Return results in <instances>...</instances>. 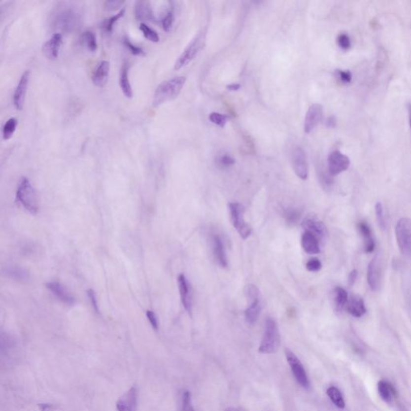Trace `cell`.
<instances>
[{"label":"cell","instance_id":"26","mask_svg":"<svg viewBox=\"0 0 411 411\" xmlns=\"http://www.w3.org/2000/svg\"><path fill=\"white\" fill-rule=\"evenodd\" d=\"M119 83L121 91L123 92L124 95L126 96L127 98H132V86H131L130 78H129V64L126 63V62H125L122 65V67H121Z\"/></svg>","mask_w":411,"mask_h":411},{"label":"cell","instance_id":"28","mask_svg":"<svg viewBox=\"0 0 411 411\" xmlns=\"http://www.w3.org/2000/svg\"><path fill=\"white\" fill-rule=\"evenodd\" d=\"M80 43L90 52H95L98 49L97 37L93 31H85L80 36Z\"/></svg>","mask_w":411,"mask_h":411},{"label":"cell","instance_id":"42","mask_svg":"<svg viewBox=\"0 0 411 411\" xmlns=\"http://www.w3.org/2000/svg\"><path fill=\"white\" fill-rule=\"evenodd\" d=\"M375 211H376L377 219L378 221L380 227L384 228L385 227V219H384V210L381 203H377L375 206Z\"/></svg>","mask_w":411,"mask_h":411},{"label":"cell","instance_id":"12","mask_svg":"<svg viewBox=\"0 0 411 411\" xmlns=\"http://www.w3.org/2000/svg\"><path fill=\"white\" fill-rule=\"evenodd\" d=\"M367 280L373 291L378 290L381 280V260L378 255H375L369 264Z\"/></svg>","mask_w":411,"mask_h":411},{"label":"cell","instance_id":"14","mask_svg":"<svg viewBox=\"0 0 411 411\" xmlns=\"http://www.w3.org/2000/svg\"><path fill=\"white\" fill-rule=\"evenodd\" d=\"M138 403L137 388L134 385L120 398L117 403V411H137Z\"/></svg>","mask_w":411,"mask_h":411},{"label":"cell","instance_id":"22","mask_svg":"<svg viewBox=\"0 0 411 411\" xmlns=\"http://www.w3.org/2000/svg\"><path fill=\"white\" fill-rule=\"evenodd\" d=\"M345 308L348 313L357 318L362 317L366 312L364 301L359 296H352L350 298H348Z\"/></svg>","mask_w":411,"mask_h":411},{"label":"cell","instance_id":"45","mask_svg":"<svg viewBox=\"0 0 411 411\" xmlns=\"http://www.w3.org/2000/svg\"><path fill=\"white\" fill-rule=\"evenodd\" d=\"M124 3H125L124 1H106L104 2V8L108 11H113V10L119 8Z\"/></svg>","mask_w":411,"mask_h":411},{"label":"cell","instance_id":"41","mask_svg":"<svg viewBox=\"0 0 411 411\" xmlns=\"http://www.w3.org/2000/svg\"><path fill=\"white\" fill-rule=\"evenodd\" d=\"M321 268H322V264L317 258H312L311 260H308L306 264V269L308 271L312 272V273L318 272L321 269Z\"/></svg>","mask_w":411,"mask_h":411},{"label":"cell","instance_id":"1","mask_svg":"<svg viewBox=\"0 0 411 411\" xmlns=\"http://www.w3.org/2000/svg\"><path fill=\"white\" fill-rule=\"evenodd\" d=\"M185 76H175L158 85L154 94L153 105L158 107L166 102L175 99L186 83Z\"/></svg>","mask_w":411,"mask_h":411},{"label":"cell","instance_id":"11","mask_svg":"<svg viewBox=\"0 0 411 411\" xmlns=\"http://www.w3.org/2000/svg\"><path fill=\"white\" fill-rule=\"evenodd\" d=\"M292 167L297 177L306 180L308 176V166L304 149L301 147L295 148L292 151Z\"/></svg>","mask_w":411,"mask_h":411},{"label":"cell","instance_id":"29","mask_svg":"<svg viewBox=\"0 0 411 411\" xmlns=\"http://www.w3.org/2000/svg\"><path fill=\"white\" fill-rule=\"evenodd\" d=\"M348 293L346 291L344 290V288H335L334 290V303H335L336 308L338 311H342L344 308L346 307L347 302H348Z\"/></svg>","mask_w":411,"mask_h":411},{"label":"cell","instance_id":"44","mask_svg":"<svg viewBox=\"0 0 411 411\" xmlns=\"http://www.w3.org/2000/svg\"><path fill=\"white\" fill-rule=\"evenodd\" d=\"M236 163L234 158L230 156L228 154H224L223 156H221L219 159V163L220 166L223 167H229L232 165H234Z\"/></svg>","mask_w":411,"mask_h":411},{"label":"cell","instance_id":"34","mask_svg":"<svg viewBox=\"0 0 411 411\" xmlns=\"http://www.w3.org/2000/svg\"><path fill=\"white\" fill-rule=\"evenodd\" d=\"M284 215L288 224L294 225L301 219V212L297 208H288L284 210Z\"/></svg>","mask_w":411,"mask_h":411},{"label":"cell","instance_id":"48","mask_svg":"<svg viewBox=\"0 0 411 411\" xmlns=\"http://www.w3.org/2000/svg\"><path fill=\"white\" fill-rule=\"evenodd\" d=\"M9 273L11 274L12 276L16 277V278H20V279H23V278L26 276L25 272L22 270V269H11L9 270Z\"/></svg>","mask_w":411,"mask_h":411},{"label":"cell","instance_id":"53","mask_svg":"<svg viewBox=\"0 0 411 411\" xmlns=\"http://www.w3.org/2000/svg\"><path fill=\"white\" fill-rule=\"evenodd\" d=\"M408 113H409V123L411 130V104H410L409 106H408Z\"/></svg>","mask_w":411,"mask_h":411},{"label":"cell","instance_id":"8","mask_svg":"<svg viewBox=\"0 0 411 411\" xmlns=\"http://www.w3.org/2000/svg\"><path fill=\"white\" fill-rule=\"evenodd\" d=\"M285 355L288 365L290 366L292 375L294 376L296 381H297L299 385H301V387H303L305 390H308L310 387L309 378H308L306 370L304 368V366L301 363V361L295 355V353L289 350L288 348L285 349Z\"/></svg>","mask_w":411,"mask_h":411},{"label":"cell","instance_id":"52","mask_svg":"<svg viewBox=\"0 0 411 411\" xmlns=\"http://www.w3.org/2000/svg\"><path fill=\"white\" fill-rule=\"evenodd\" d=\"M39 407L42 411H50L52 409V406L48 404H41Z\"/></svg>","mask_w":411,"mask_h":411},{"label":"cell","instance_id":"38","mask_svg":"<svg viewBox=\"0 0 411 411\" xmlns=\"http://www.w3.org/2000/svg\"><path fill=\"white\" fill-rule=\"evenodd\" d=\"M337 42H338V46L344 51L349 49L352 44L350 37L346 33H341L340 35L338 36Z\"/></svg>","mask_w":411,"mask_h":411},{"label":"cell","instance_id":"47","mask_svg":"<svg viewBox=\"0 0 411 411\" xmlns=\"http://www.w3.org/2000/svg\"><path fill=\"white\" fill-rule=\"evenodd\" d=\"M146 316H147L148 320H149V323H150V325H152V327H153L154 329L158 330V319H157V316L156 315H155V313H154V312L150 311V310H149V311L146 312Z\"/></svg>","mask_w":411,"mask_h":411},{"label":"cell","instance_id":"17","mask_svg":"<svg viewBox=\"0 0 411 411\" xmlns=\"http://www.w3.org/2000/svg\"><path fill=\"white\" fill-rule=\"evenodd\" d=\"M110 71V64L107 61H102L96 66L92 75V81L96 86L103 88L106 85Z\"/></svg>","mask_w":411,"mask_h":411},{"label":"cell","instance_id":"46","mask_svg":"<svg viewBox=\"0 0 411 411\" xmlns=\"http://www.w3.org/2000/svg\"><path fill=\"white\" fill-rule=\"evenodd\" d=\"M87 293H88V296H89V300L91 301L93 308L95 309L96 312H99V307H98V300H97V296H96L95 292L93 289H89L87 292Z\"/></svg>","mask_w":411,"mask_h":411},{"label":"cell","instance_id":"51","mask_svg":"<svg viewBox=\"0 0 411 411\" xmlns=\"http://www.w3.org/2000/svg\"><path fill=\"white\" fill-rule=\"evenodd\" d=\"M227 89L229 91H237L240 89V85L239 84H231V85H227Z\"/></svg>","mask_w":411,"mask_h":411},{"label":"cell","instance_id":"27","mask_svg":"<svg viewBox=\"0 0 411 411\" xmlns=\"http://www.w3.org/2000/svg\"><path fill=\"white\" fill-rule=\"evenodd\" d=\"M378 394L384 402L391 403L396 397V390L390 382L386 381H380L377 384Z\"/></svg>","mask_w":411,"mask_h":411},{"label":"cell","instance_id":"19","mask_svg":"<svg viewBox=\"0 0 411 411\" xmlns=\"http://www.w3.org/2000/svg\"><path fill=\"white\" fill-rule=\"evenodd\" d=\"M135 17L139 21H156L150 2L138 1L135 5Z\"/></svg>","mask_w":411,"mask_h":411},{"label":"cell","instance_id":"3","mask_svg":"<svg viewBox=\"0 0 411 411\" xmlns=\"http://www.w3.org/2000/svg\"><path fill=\"white\" fill-rule=\"evenodd\" d=\"M16 199L24 208L32 214L38 211V199L35 190L27 177H23L16 191Z\"/></svg>","mask_w":411,"mask_h":411},{"label":"cell","instance_id":"5","mask_svg":"<svg viewBox=\"0 0 411 411\" xmlns=\"http://www.w3.org/2000/svg\"><path fill=\"white\" fill-rule=\"evenodd\" d=\"M228 210L232 225L242 240H247L251 236L252 229L251 226L245 221L244 206L239 203H231L228 205Z\"/></svg>","mask_w":411,"mask_h":411},{"label":"cell","instance_id":"30","mask_svg":"<svg viewBox=\"0 0 411 411\" xmlns=\"http://www.w3.org/2000/svg\"><path fill=\"white\" fill-rule=\"evenodd\" d=\"M125 13H126V9L122 8L120 10L118 13L113 15L112 17L105 19L104 21L102 22V30L104 31V33H108V34L112 33V32H113V27H114V24H116V23H117V22L121 18L123 17Z\"/></svg>","mask_w":411,"mask_h":411},{"label":"cell","instance_id":"24","mask_svg":"<svg viewBox=\"0 0 411 411\" xmlns=\"http://www.w3.org/2000/svg\"><path fill=\"white\" fill-rule=\"evenodd\" d=\"M250 305L247 309L245 310L244 315L246 321L249 325H253L257 322L261 312V305L260 299H255L253 301H249Z\"/></svg>","mask_w":411,"mask_h":411},{"label":"cell","instance_id":"7","mask_svg":"<svg viewBox=\"0 0 411 411\" xmlns=\"http://www.w3.org/2000/svg\"><path fill=\"white\" fill-rule=\"evenodd\" d=\"M206 33L202 31L195 35V38L189 43L186 49L183 51L181 56L178 57L174 65V69L179 70L185 67L195 59L199 51L204 47L205 43Z\"/></svg>","mask_w":411,"mask_h":411},{"label":"cell","instance_id":"2","mask_svg":"<svg viewBox=\"0 0 411 411\" xmlns=\"http://www.w3.org/2000/svg\"><path fill=\"white\" fill-rule=\"evenodd\" d=\"M280 344L278 325L275 320L269 317L265 321L264 336L259 347V352L263 354L275 353Z\"/></svg>","mask_w":411,"mask_h":411},{"label":"cell","instance_id":"20","mask_svg":"<svg viewBox=\"0 0 411 411\" xmlns=\"http://www.w3.org/2000/svg\"><path fill=\"white\" fill-rule=\"evenodd\" d=\"M47 288L63 303L72 305L75 303V299L62 284L57 282H50L47 284Z\"/></svg>","mask_w":411,"mask_h":411},{"label":"cell","instance_id":"37","mask_svg":"<svg viewBox=\"0 0 411 411\" xmlns=\"http://www.w3.org/2000/svg\"><path fill=\"white\" fill-rule=\"evenodd\" d=\"M123 43L126 48L130 50V52L133 55H135V56H143V55H145V52H144L143 48L139 47V46L135 45L128 37H125L124 38Z\"/></svg>","mask_w":411,"mask_h":411},{"label":"cell","instance_id":"13","mask_svg":"<svg viewBox=\"0 0 411 411\" xmlns=\"http://www.w3.org/2000/svg\"><path fill=\"white\" fill-rule=\"evenodd\" d=\"M324 109L321 104H314L308 108L305 115L304 130L306 134H309L322 121Z\"/></svg>","mask_w":411,"mask_h":411},{"label":"cell","instance_id":"31","mask_svg":"<svg viewBox=\"0 0 411 411\" xmlns=\"http://www.w3.org/2000/svg\"><path fill=\"white\" fill-rule=\"evenodd\" d=\"M327 394L332 401V403L335 405L336 407L340 408V409H344L345 407V403H344V398L342 396V393L340 390H338V388L335 386H330V387L327 390Z\"/></svg>","mask_w":411,"mask_h":411},{"label":"cell","instance_id":"25","mask_svg":"<svg viewBox=\"0 0 411 411\" xmlns=\"http://www.w3.org/2000/svg\"><path fill=\"white\" fill-rule=\"evenodd\" d=\"M358 230H359L360 234L362 235V238H363L365 251L366 253H371L375 250V243L370 227L365 222H360L358 223Z\"/></svg>","mask_w":411,"mask_h":411},{"label":"cell","instance_id":"33","mask_svg":"<svg viewBox=\"0 0 411 411\" xmlns=\"http://www.w3.org/2000/svg\"><path fill=\"white\" fill-rule=\"evenodd\" d=\"M139 29L141 30L145 39H147L149 41L154 42V43L159 41V35H158L156 31H154L150 27L148 26L147 24H145V23H141Z\"/></svg>","mask_w":411,"mask_h":411},{"label":"cell","instance_id":"16","mask_svg":"<svg viewBox=\"0 0 411 411\" xmlns=\"http://www.w3.org/2000/svg\"><path fill=\"white\" fill-rule=\"evenodd\" d=\"M63 43L62 34L56 33L52 35L48 41L43 43L42 51L44 56L49 60H56L58 57L60 49Z\"/></svg>","mask_w":411,"mask_h":411},{"label":"cell","instance_id":"6","mask_svg":"<svg viewBox=\"0 0 411 411\" xmlns=\"http://www.w3.org/2000/svg\"><path fill=\"white\" fill-rule=\"evenodd\" d=\"M395 235L401 252L411 260V219H399L395 227Z\"/></svg>","mask_w":411,"mask_h":411},{"label":"cell","instance_id":"4","mask_svg":"<svg viewBox=\"0 0 411 411\" xmlns=\"http://www.w3.org/2000/svg\"><path fill=\"white\" fill-rule=\"evenodd\" d=\"M78 14L73 8L69 7H63L57 9L53 15L52 20V25L55 29L62 32H71L78 25Z\"/></svg>","mask_w":411,"mask_h":411},{"label":"cell","instance_id":"32","mask_svg":"<svg viewBox=\"0 0 411 411\" xmlns=\"http://www.w3.org/2000/svg\"><path fill=\"white\" fill-rule=\"evenodd\" d=\"M18 126V121L15 117H11L7 120L2 127V137L4 140H8L11 138L14 133L15 132L16 127Z\"/></svg>","mask_w":411,"mask_h":411},{"label":"cell","instance_id":"50","mask_svg":"<svg viewBox=\"0 0 411 411\" xmlns=\"http://www.w3.org/2000/svg\"><path fill=\"white\" fill-rule=\"evenodd\" d=\"M327 126L329 128H334L336 126V124H337V121H336V118L334 117H329L327 120Z\"/></svg>","mask_w":411,"mask_h":411},{"label":"cell","instance_id":"49","mask_svg":"<svg viewBox=\"0 0 411 411\" xmlns=\"http://www.w3.org/2000/svg\"><path fill=\"white\" fill-rule=\"evenodd\" d=\"M357 277V271L353 270L351 272L350 274L348 275V284L349 285H353L354 284Z\"/></svg>","mask_w":411,"mask_h":411},{"label":"cell","instance_id":"40","mask_svg":"<svg viewBox=\"0 0 411 411\" xmlns=\"http://www.w3.org/2000/svg\"><path fill=\"white\" fill-rule=\"evenodd\" d=\"M245 294H246L247 298L248 299V301L260 298V290L254 284H248V285L246 286Z\"/></svg>","mask_w":411,"mask_h":411},{"label":"cell","instance_id":"54","mask_svg":"<svg viewBox=\"0 0 411 411\" xmlns=\"http://www.w3.org/2000/svg\"><path fill=\"white\" fill-rule=\"evenodd\" d=\"M224 411H240L239 409H236V408H234V407H228L227 409L225 410Z\"/></svg>","mask_w":411,"mask_h":411},{"label":"cell","instance_id":"21","mask_svg":"<svg viewBox=\"0 0 411 411\" xmlns=\"http://www.w3.org/2000/svg\"><path fill=\"white\" fill-rule=\"evenodd\" d=\"M212 242V250L214 257L216 259L217 262L219 263L222 268H227L228 265L227 254H226L225 247L223 245V240L220 237L217 235H214L211 239Z\"/></svg>","mask_w":411,"mask_h":411},{"label":"cell","instance_id":"15","mask_svg":"<svg viewBox=\"0 0 411 411\" xmlns=\"http://www.w3.org/2000/svg\"><path fill=\"white\" fill-rule=\"evenodd\" d=\"M30 71H24L20 77L17 86L15 88L13 96L14 105L17 110H22L24 108V101L26 97L27 89L29 86Z\"/></svg>","mask_w":411,"mask_h":411},{"label":"cell","instance_id":"23","mask_svg":"<svg viewBox=\"0 0 411 411\" xmlns=\"http://www.w3.org/2000/svg\"><path fill=\"white\" fill-rule=\"evenodd\" d=\"M301 246L304 251L309 255L318 254L320 252L319 240L316 236L309 232H305L301 237Z\"/></svg>","mask_w":411,"mask_h":411},{"label":"cell","instance_id":"18","mask_svg":"<svg viewBox=\"0 0 411 411\" xmlns=\"http://www.w3.org/2000/svg\"><path fill=\"white\" fill-rule=\"evenodd\" d=\"M177 284L179 289L180 297L182 305L190 315L192 312V301H191V288L188 280L184 274H180L177 277Z\"/></svg>","mask_w":411,"mask_h":411},{"label":"cell","instance_id":"36","mask_svg":"<svg viewBox=\"0 0 411 411\" xmlns=\"http://www.w3.org/2000/svg\"><path fill=\"white\" fill-rule=\"evenodd\" d=\"M181 411H195V408L193 407L192 401H191V392L188 390H185L182 394Z\"/></svg>","mask_w":411,"mask_h":411},{"label":"cell","instance_id":"10","mask_svg":"<svg viewBox=\"0 0 411 411\" xmlns=\"http://www.w3.org/2000/svg\"><path fill=\"white\" fill-rule=\"evenodd\" d=\"M301 225L305 230V232H309L311 234L316 236L319 240H324L328 236L326 226L322 221L319 219L318 217L316 216V214H308L302 222Z\"/></svg>","mask_w":411,"mask_h":411},{"label":"cell","instance_id":"35","mask_svg":"<svg viewBox=\"0 0 411 411\" xmlns=\"http://www.w3.org/2000/svg\"><path fill=\"white\" fill-rule=\"evenodd\" d=\"M173 21H174V13H173V7H171L161 20L163 29L167 33L170 32L173 27Z\"/></svg>","mask_w":411,"mask_h":411},{"label":"cell","instance_id":"9","mask_svg":"<svg viewBox=\"0 0 411 411\" xmlns=\"http://www.w3.org/2000/svg\"><path fill=\"white\" fill-rule=\"evenodd\" d=\"M350 166V159L339 150H334L328 157V171L331 176L340 174L348 170Z\"/></svg>","mask_w":411,"mask_h":411},{"label":"cell","instance_id":"39","mask_svg":"<svg viewBox=\"0 0 411 411\" xmlns=\"http://www.w3.org/2000/svg\"><path fill=\"white\" fill-rule=\"evenodd\" d=\"M209 119L212 123L223 128L227 123V116L219 113H212L209 116Z\"/></svg>","mask_w":411,"mask_h":411},{"label":"cell","instance_id":"43","mask_svg":"<svg viewBox=\"0 0 411 411\" xmlns=\"http://www.w3.org/2000/svg\"><path fill=\"white\" fill-rule=\"evenodd\" d=\"M337 76H338V79L343 84H348V83H350L352 81V78H353V76H352V73H351L350 71H346V70L345 71H344V70H338V71H337Z\"/></svg>","mask_w":411,"mask_h":411}]
</instances>
